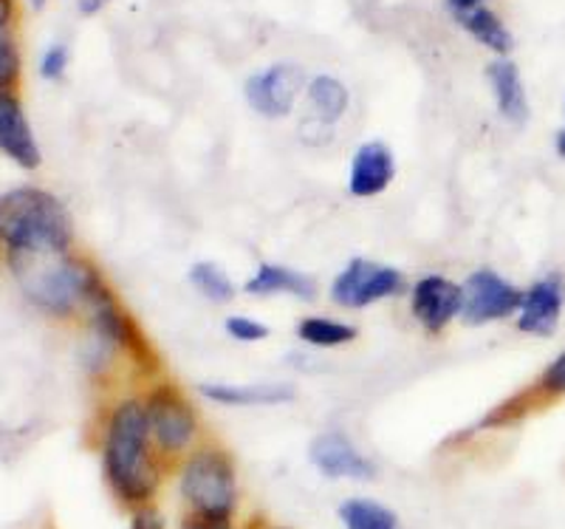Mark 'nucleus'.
<instances>
[{"label": "nucleus", "instance_id": "nucleus-3", "mask_svg": "<svg viewBox=\"0 0 565 529\" xmlns=\"http://www.w3.org/2000/svg\"><path fill=\"white\" fill-rule=\"evenodd\" d=\"M175 487L184 512L218 518L238 516V465L230 447L221 442L201 440V445L175 467Z\"/></svg>", "mask_w": 565, "mask_h": 529}, {"label": "nucleus", "instance_id": "nucleus-12", "mask_svg": "<svg viewBox=\"0 0 565 529\" xmlns=\"http://www.w3.org/2000/svg\"><path fill=\"white\" fill-rule=\"evenodd\" d=\"M311 465L326 478H351V482H371L376 476V465L348 440L345 433H320L309 447Z\"/></svg>", "mask_w": 565, "mask_h": 529}, {"label": "nucleus", "instance_id": "nucleus-24", "mask_svg": "<svg viewBox=\"0 0 565 529\" xmlns=\"http://www.w3.org/2000/svg\"><path fill=\"white\" fill-rule=\"evenodd\" d=\"M224 329L232 340H238V342H260L269 337V326L260 324V320H255V317H246V315L226 317Z\"/></svg>", "mask_w": 565, "mask_h": 529}, {"label": "nucleus", "instance_id": "nucleus-7", "mask_svg": "<svg viewBox=\"0 0 565 529\" xmlns=\"http://www.w3.org/2000/svg\"><path fill=\"white\" fill-rule=\"evenodd\" d=\"M405 292V275L393 266L367 258H351L331 284V300L342 309H365Z\"/></svg>", "mask_w": 565, "mask_h": 529}, {"label": "nucleus", "instance_id": "nucleus-25", "mask_svg": "<svg viewBox=\"0 0 565 529\" xmlns=\"http://www.w3.org/2000/svg\"><path fill=\"white\" fill-rule=\"evenodd\" d=\"M20 77V52L12 38L0 34V91H9Z\"/></svg>", "mask_w": 565, "mask_h": 529}, {"label": "nucleus", "instance_id": "nucleus-6", "mask_svg": "<svg viewBox=\"0 0 565 529\" xmlns=\"http://www.w3.org/2000/svg\"><path fill=\"white\" fill-rule=\"evenodd\" d=\"M148 411L150 436L161 462L175 470L184 456L201 445V413L193 400L184 394V388L173 380H156L141 394Z\"/></svg>", "mask_w": 565, "mask_h": 529}, {"label": "nucleus", "instance_id": "nucleus-4", "mask_svg": "<svg viewBox=\"0 0 565 529\" xmlns=\"http://www.w3.org/2000/svg\"><path fill=\"white\" fill-rule=\"evenodd\" d=\"M0 246L7 252L32 246H74V221L63 201L43 188L0 193Z\"/></svg>", "mask_w": 565, "mask_h": 529}, {"label": "nucleus", "instance_id": "nucleus-1", "mask_svg": "<svg viewBox=\"0 0 565 529\" xmlns=\"http://www.w3.org/2000/svg\"><path fill=\"white\" fill-rule=\"evenodd\" d=\"M99 465L105 485L119 507L136 510L145 504H156L170 467L156 453L141 396H122L105 413Z\"/></svg>", "mask_w": 565, "mask_h": 529}, {"label": "nucleus", "instance_id": "nucleus-5", "mask_svg": "<svg viewBox=\"0 0 565 529\" xmlns=\"http://www.w3.org/2000/svg\"><path fill=\"white\" fill-rule=\"evenodd\" d=\"M85 311H88L90 335L105 342L116 357H125L145 377L161 374V357L153 342H150L148 331L141 329L139 320L125 309L99 266L88 284Z\"/></svg>", "mask_w": 565, "mask_h": 529}, {"label": "nucleus", "instance_id": "nucleus-18", "mask_svg": "<svg viewBox=\"0 0 565 529\" xmlns=\"http://www.w3.org/2000/svg\"><path fill=\"white\" fill-rule=\"evenodd\" d=\"M306 97H309V108L315 114V119L320 125H326V128L340 123L345 117L348 103H351L345 85L337 77H331V74H317V77H311L309 85H306Z\"/></svg>", "mask_w": 565, "mask_h": 529}, {"label": "nucleus", "instance_id": "nucleus-10", "mask_svg": "<svg viewBox=\"0 0 565 529\" xmlns=\"http://www.w3.org/2000/svg\"><path fill=\"white\" fill-rule=\"evenodd\" d=\"M461 284L447 275H424L411 286V315L427 335H441L447 326L461 317Z\"/></svg>", "mask_w": 565, "mask_h": 529}, {"label": "nucleus", "instance_id": "nucleus-22", "mask_svg": "<svg viewBox=\"0 0 565 529\" xmlns=\"http://www.w3.org/2000/svg\"><path fill=\"white\" fill-rule=\"evenodd\" d=\"M563 396H565V351L557 357V360H552L546 368H543V374H540V380L529 388L526 396H512V405L518 408L521 416H526V413L534 411V405H537L540 400L557 402L563 400Z\"/></svg>", "mask_w": 565, "mask_h": 529}, {"label": "nucleus", "instance_id": "nucleus-30", "mask_svg": "<svg viewBox=\"0 0 565 529\" xmlns=\"http://www.w3.org/2000/svg\"><path fill=\"white\" fill-rule=\"evenodd\" d=\"M447 3H450V9L456 12V18H458V14L469 12V9L483 7V0H447Z\"/></svg>", "mask_w": 565, "mask_h": 529}, {"label": "nucleus", "instance_id": "nucleus-34", "mask_svg": "<svg viewBox=\"0 0 565 529\" xmlns=\"http://www.w3.org/2000/svg\"><path fill=\"white\" fill-rule=\"evenodd\" d=\"M32 7H34V9H43V7H45V0H32Z\"/></svg>", "mask_w": 565, "mask_h": 529}, {"label": "nucleus", "instance_id": "nucleus-17", "mask_svg": "<svg viewBox=\"0 0 565 529\" xmlns=\"http://www.w3.org/2000/svg\"><path fill=\"white\" fill-rule=\"evenodd\" d=\"M249 295L269 297V295H289L297 300H315L317 284L306 272H297L282 264H260L244 286Z\"/></svg>", "mask_w": 565, "mask_h": 529}, {"label": "nucleus", "instance_id": "nucleus-21", "mask_svg": "<svg viewBox=\"0 0 565 529\" xmlns=\"http://www.w3.org/2000/svg\"><path fill=\"white\" fill-rule=\"evenodd\" d=\"M297 337L315 349H340L356 340V326L342 324L334 317H302L297 324Z\"/></svg>", "mask_w": 565, "mask_h": 529}, {"label": "nucleus", "instance_id": "nucleus-26", "mask_svg": "<svg viewBox=\"0 0 565 529\" xmlns=\"http://www.w3.org/2000/svg\"><path fill=\"white\" fill-rule=\"evenodd\" d=\"M65 68H68V49L63 43H54L45 49L43 60H40V74L43 80H63L65 77Z\"/></svg>", "mask_w": 565, "mask_h": 529}, {"label": "nucleus", "instance_id": "nucleus-14", "mask_svg": "<svg viewBox=\"0 0 565 529\" xmlns=\"http://www.w3.org/2000/svg\"><path fill=\"white\" fill-rule=\"evenodd\" d=\"M396 159L385 142H365L348 165V193L353 199H373L391 188Z\"/></svg>", "mask_w": 565, "mask_h": 529}, {"label": "nucleus", "instance_id": "nucleus-20", "mask_svg": "<svg viewBox=\"0 0 565 529\" xmlns=\"http://www.w3.org/2000/svg\"><path fill=\"white\" fill-rule=\"evenodd\" d=\"M340 521L345 529H398V518L391 507L373 498H348L340 504Z\"/></svg>", "mask_w": 565, "mask_h": 529}, {"label": "nucleus", "instance_id": "nucleus-11", "mask_svg": "<svg viewBox=\"0 0 565 529\" xmlns=\"http://www.w3.org/2000/svg\"><path fill=\"white\" fill-rule=\"evenodd\" d=\"M565 306V281L559 272H548L523 292L518 309V329L532 337H552Z\"/></svg>", "mask_w": 565, "mask_h": 529}, {"label": "nucleus", "instance_id": "nucleus-23", "mask_svg": "<svg viewBox=\"0 0 565 529\" xmlns=\"http://www.w3.org/2000/svg\"><path fill=\"white\" fill-rule=\"evenodd\" d=\"M190 284H193V289L199 292L201 297H206L210 304H230L232 297H235V284H232V278L226 275L224 266L212 264V261H199V264H193V269H190Z\"/></svg>", "mask_w": 565, "mask_h": 529}, {"label": "nucleus", "instance_id": "nucleus-2", "mask_svg": "<svg viewBox=\"0 0 565 529\" xmlns=\"http://www.w3.org/2000/svg\"><path fill=\"white\" fill-rule=\"evenodd\" d=\"M7 266L29 304L43 315L68 320L85 309L88 284L97 264L74 252V246H32L7 252Z\"/></svg>", "mask_w": 565, "mask_h": 529}, {"label": "nucleus", "instance_id": "nucleus-27", "mask_svg": "<svg viewBox=\"0 0 565 529\" xmlns=\"http://www.w3.org/2000/svg\"><path fill=\"white\" fill-rule=\"evenodd\" d=\"M128 529H168V518L159 510V504H145L130 510Z\"/></svg>", "mask_w": 565, "mask_h": 529}, {"label": "nucleus", "instance_id": "nucleus-15", "mask_svg": "<svg viewBox=\"0 0 565 529\" xmlns=\"http://www.w3.org/2000/svg\"><path fill=\"white\" fill-rule=\"evenodd\" d=\"M489 85H492L494 103H498V110L501 117L512 125H523L529 119V99L526 88H523L521 68L512 63V60L501 57L489 63L487 68Z\"/></svg>", "mask_w": 565, "mask_h": 529}, {"label": "nucleus", "instance_id": "nucleus-29", "mask_svg": "<svg viewBox=\"0 0 565 529\" xmlns=\"http://www.w3.org/2000/svg\"><path fill=\"white\" fill-rule=\"evenodd\" d=\"M14 14V0H0V32L12 23Z\"/></svg>", "mask_w": 565, "mask_h": 529}, {"label": "nucleus", "instance_id": "nucleus-8", "mask_svg": "<svg viewBox=\"0 0 565 529\" xmlns=\"http://www.w3.org/2000/svg\"><path fill=\"white\" fill-rule=\"evenodd\" d=\"M463 304H461V320L467 326H487L507 320V317L518 315L523 300V292L507 281L501 272L494 269H476L461 284Z\"/></svg>", "mask_w": 565, "mask_h": 529}, {"label": "nucleus", "instance_id": "nucleus-13", "mask_svg": "<svg viewBox=\"0 0 565 529\" xmlns=\"http://www.w3.org/2000/svg\"><path fill=\"white\" fill-rule=\"evenodd\" d=\"M0 154L23 170H38L43 162L38 136L12 91H0Z\"/></svg>", "mask_w": 565, "mask_h": 529}, {"label": "nucleus", "instance_id": "nucleus-16", "mask_svg": "<svg viewBox=\"0 0 565 529\" xmlns=\"http://www.w3.org/2000/svg\"><path fill=\"white\" fill-rule=\"evenodd\" d=\"M201 396L230 408L282 405L297 396L291 382H255V385H201Z\"/></svg>", "mask_w": 565, "mask_h": 529}, {"label": "nucleus", "instance_id": "nucleus-19", "mask_svg": "<svg viewBox=\"0 0 565 529\" xmlns=\"http://www.w3.org/2000/svg\"><path fill=\"white\" fill-rule=\"evenodd\" d=\"M458 23H461L463 29H467L472 38L478 40L481 45H487L489 52L494 54H509L512 52V32L507 29V23H503L498 14L492 12V9L487 7H476V9H469V12L458 14Z\"/></svg>", "mask_w": 565, "mask_h": 529}, {"label": "nucleus", "instance_id": "nucleus-28", "mask_svg": "<svg viewBox=\"0 0 565 529\" xmlns=\"http://www.w3.org/2000/svg\"><path fill=\"white\" fill-rule=\"evenodd\" d=\"M179 529H241L235 518L201 516V512H181Z\"/></svg>", "mask_w": 565, "mask_h": 529}, {"label": "nucleus", "instance_id": "nucleus-33", "mask_svg": "<svg viewBox=\"0 0 565 529\" xmlns=\"http://www.w3.org/2000/svg\"><path fill=\"white\" fill-rule=\"evenodd\" d=\"M557 154L565 159V128L557 134Z\"/></svg>", "mask_w": 565, "mask_h": 529}, {"label": "nucleus", "instance_id": "nucleus-31", "mask_svg": "<svg viewBox=\"0 0 565 529\" xmlns=\"http://www.w3.org/2000/svg\"><path fill=\"white\" fill-rule=\"evenodd\" d=\"M108 0H79V12L83 14H97Z\"/></svg>", "mask_w": 565, "mask_h": 529}, {"label": "nucleus", "instance_id": "nucleus-9", "mask_svg": "<svg viewBox=\"0 0 565 529\" xmlns=\"http://www.w3.org/2000/svg\"><path fill=\"white\" fill-rule=\"evenodd\" d=\"M306 72L297 63H275L252 74L244 85L246 103L266 119H282L295 110L300 91H306Z\"/></svg>", "mask_w": 565, "mask_h": 529}, {"label": "nucleus", "instance_id": "nucleus-32", "mask_svg": "<svg viewBox=\"0 0 565 529\" xmlns=\"http://www.w3.org/2000/svg\"><path fill=\"white\" fill-rule=\"evenodd\" d=\"M241 529H289V527H277V523H269L266 518H252V521Z\"/></svg>", "mask_w": 565, "mask_h": 529}]
</instances>
